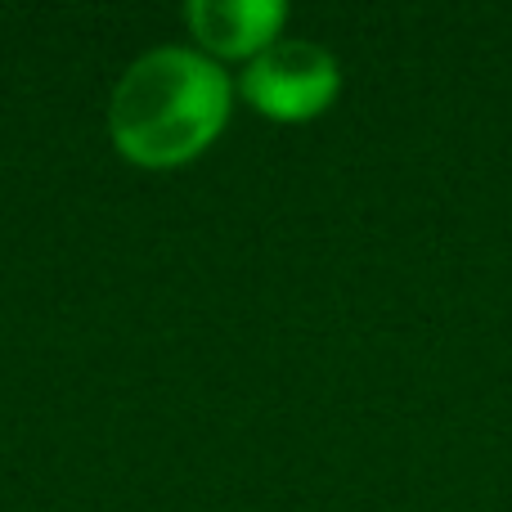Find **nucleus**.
<instances>
[{"instance_id": "f257e3e1", "label": "nucleus", "mask_w": 512, "mask_h": 512, "mask_svg": "<svg viewBox=\"0 0 512 512\" xmlns=\"http://www.w3.org/2000/svg\"><path fill=\"white\" fill-rule=\"evenodd\" d=\"M230 117V77L207 54L162 45L122 72L108 104L113 144L131 162L171 167L221 135Z\"/></svg>"}, {"instance_id": "7ed1b4c3", "label": "nucleus", "mask_w": 512, "mask_h": 512, "mask_svg": "<svg viewBox=\"0 0 512 512\" xmlns=\"http://www.w3.org/2000/svg\"><path fill=\"white\" fill-rule=\"evenodd\" d=\"M288 18L283 0H194L189 5V27L194 36L216 54H261L265 45L279 41V27Z\"/></svg>"}, {"instance_id": "f03ea898", "label": "nucleus", "mask_w": 512, "mask_h": 512, "mask_svg": "<svg viewBox=\"0 0 512 512\" xmlns=\"http://www.w3.org/2000/svg\"><path fill=\"white\" fill-rule=\"evenodd\" d=\"M239 86L256 113L274 117V122H310L337 99L342 68L319 41L279 36L248 63Z\"/></svg>"}]
</instances>
